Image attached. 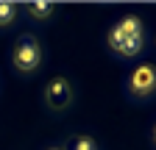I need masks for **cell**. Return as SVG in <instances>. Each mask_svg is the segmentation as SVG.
Wrapping results in <instances>:
<instances>
[{"label": "cell", "instance_id": "1", "mask_svg": "<svg viewBox=\"0 0 156 150\" xmlns=\"http://www.w3.org/2000/svg\"><path fill=\"white\" fill-rule=\"evenodd\" d=\"M14 64H17V70H25V72H31L39 64V47H36L34 39H23V42L17 45V50H14Z\"/></svg>", "mask_w": 156, "mask_h": 150}, {"label": "cell", "instance_id": "2", "mask_svg": "<svg viewBox=\"0 0 156 150\" xmlns=\"http://www.w3.org/2000/svg\"><path fill=\"white\" fill-rule=\"evenodd\" d=\"M153 86H156V72H153V67H151V64L140 67V70L131 75V89L136 92V95H148Z\"/></svg>", "mask_w": 156, "mask_h": 150}, {"label": "cell", "instance_id": "3", "mask_svg": "<svg viewBox=\"0 0 156 150\" xmlns=\"http://www.w3.org/2000/svg\"><path fill=\"white\" fill-rule=\"evenodd\" d=\"M48 103L56 106V108H64L70 103V84L64 78H56L50 86H48Z\"/></svg>", "mask_w": 156, "mask_h": 150}, {"label": "cell", "instance_id": "4", "mask_svg": "<svg viewBox=\"0 0 156 150\" xmlns=\"http://www.w3.org/2000/svg\"><path fill=\"white\" fill-rule=\"evenodd\" d=\"M123 31V36L128 39V36H142V25H140V20H136V17H126V20L117 25Z\"/></svg>", "mask_w": 156, "mask_h": 150}, {"label": "cell", "instance_id": "5", "mask_svg": "<svg viewBox=\"0 0 156 150\" xmlns=\"http://www.w3.org/2000/svg\"><path fill=\"white\" fill-rule=\"evenodd\" d=\"M140 50H142V36H128V39L123 42V47H120L123 56H134V53H140Z\"/></svg>", "mask_w": 156, "mask_h": 150}, {"label": "cell", "instance_id": "6", "mask_svg": "<svg viewBox=\"0 0 156 150\" xmlns=\"http://www.w3.org/2000/svg\"><path fill=\"white\" fill-rule=\"evenodd\" d=\"M28 11H31L34 17H48V14L53 11V3H45V0H36V3H31V6H28Z\"/></svg>", "mask_w": 156, "mask_h": 150}, {"label": "cell", "instance_id": "7", "mask_svg": "<svg viewBox=\"0 0 156 150\" xmlns=\"http://www.w3.org/2000/svg\"><path fill=\"white\" fill-rule=\"evenodd\" d=\"M14 3H6V0H3V3H0V25H6V22H11V17H14Z\"/></svg>", "mask_w": 156, "mask_h": 150}, {"label": "cell", "instance_id": "8", "mask_svg": "<svg viewBox=\"0 0 156 150\" xmlns=\"http://www.w3.org/2000/svg\"><path fill=\"white\" fill-rule=\"evenodd\" d=\"M123 42H126V36H123V31H120V28H114V31L109 33V45H112L114 50H120V47H123Z\"/></svg>", "mask_w": 156, "mask_h": 150}, {"label": "cell", "instance_id": "9", "mask_svg": "<svg viewBox=\"0 0 156 150\" xmlns=\"http://www.w3.org/2000/svg\"><path fill=\"white\" fill-rule=\"evenodd\" d=\"M75 150H95V145H92V139H78Z\"/></svg>", "mask_w": 156, "mask_h": 150}, {"label": "cell", "instance_id": "10", "mask_svg": "<svg viewBox=\"0 0 156 150\" xmlns=\"http://www.w3.org/2000/svg\"><path fill=\"white\" fill-rule=\"evenodd\" d=\"M153 134H156V131H153Z\"/></svg>", "mask_w": 156, "mask_h": 150}]
</instances>
